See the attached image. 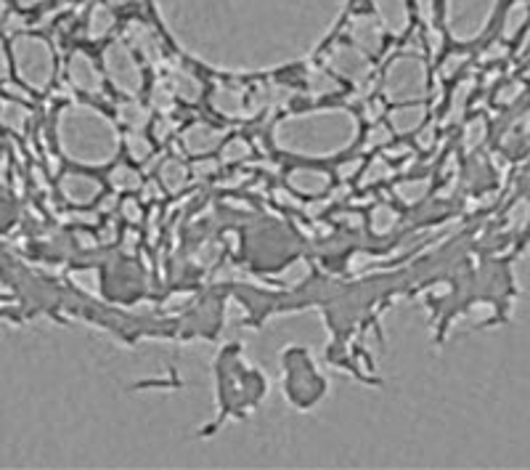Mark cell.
Segmentation results:
<instances>
[{"label":"cell","mask_w":530,"mask_h":470,"mask_svg":"<svg viewBox=\"0 0 530 470\" xmlns=\"http://www.w3.org/2000/svg\"><path fill=\"white\" fill-rule=\"evenodd\" d=\"M379 19L384 22V27L390 32H403L409 24V11H406V0H374Z\"/></svg>","instance_id":"cell-1"},{"label":"cell","mask_w":530,"mask_h":470,"mask_svg":"<svg viewBox=\"0 0 530 470\" xmlns=\"http://www.w3.org/2000/svg\"><path fill=\"white\" fill-rule=\"evenodd\" d=\"M350 35H353V41L358 45H363V48H369V51H377L379 48V27H377V22L371 19V16L361 14L356 16L353 22H350Z\"/></svg>","instance_id":"cell-2"},{"label":"cell","mask_w":530,"mask_h":470,"mask_svg":"<svg viewBox=\"0 0 530 470\" xmlns=\"http://www.w3.org/2000/svg\"><path fill=\"white\" fill-rule=\"evenodd\" d=\"M112 24V14L106 11V8H96L93 11V24H91V32L93 35H104L106 29Z\"/></svg>","instance_id":"cell-3"}]
</instances>
